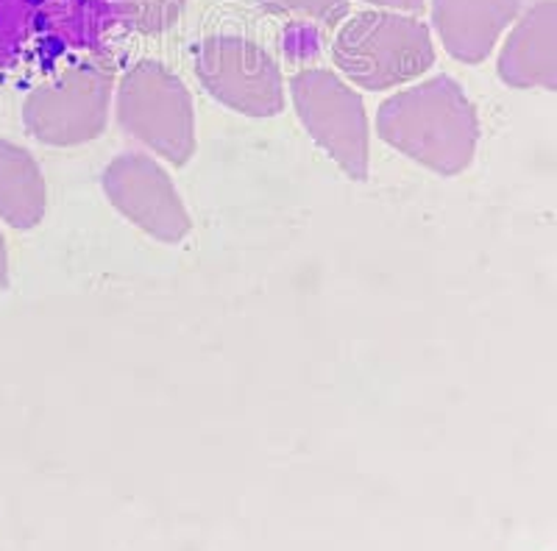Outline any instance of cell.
Instances as JSON below:
<instances>
[{"label":"cell","instance_id":"4","mask_svg":"<svg viewBox=\"0 0 557 551\" xmlns=\"http://www.w3.org/2000/svg\"><path fill=\"white\" fill-rule=\"evenodd\" d=\"M112 87L114 62L107 51L70 64L26 98L23 121L28 134L59 148L96 140L107 128Z\"/></svg>","mask_w":557,"mask_h":551},{"label":"cell","instance_id":"10","mask_svg":"<svg viewBox=\"0 0 557 551\" xmlns=\"http://www.w3.org/2000/svg\"><path fill=\"white\" fill-rule=\"evenodd\" d=\"M521 0H432V20L446 51L462 64L491 57Z\"/></svg>","mask_w":557,"mask_h":551},{"label":"cell","instance_id":"7","mask_svg":"<svg viewBox=\"0 0 557 551\" xmlns=\"http://www.w3.org/2000/svg\"><path fill=\"white\" fill-rule=\"evenodd\" d=\"M196 73L209 96L251 117H273L285 109V87L276 62L243 37H207L196 45Z\"/></svg>","mask_w":557,"mask_h":551},{"label":"cell","instance_id":"2","mask_svg":"<svg viewBox=\"0 0 557 551\" xmlns=\"http://www.w3.org/2000/svg\"><path fill=\"white\" fill-rule=\"evenodd\" d=\"M376 132L387 146L441 176L466 171L480 142L474 103L449 76L430 78L387 98L376 114Z\"/></svg>","mask_w":557,"mask_h":551},{"label":"cell","instance_id":"15","mask_svg":"<svg viewBox=\"0 0 557 551\" xmlns=\"http://www.w3.org/2000/svg\"><path fill=\"white\" fill-rule=\"evenodd\" d=\"M9 285V254H7V240L0 235V287Z\"/></svg>","mask_w":557,"mask_h":551},{"label":"cell","instance_id":"6","mask_svg":"<svg viewBox=\"0 0 557 551\" xmlns=\"http://www.w3.org/2000/svg\"><path fill=\"white\" fill-rule=\"evenodd\" d=\"M296 112L312 140L346 176H368V117L360 96L330 71H301L290 82Z\"/></svg>","mask_w":557,"mask_h":551},{"label":"cell","instance_id":"11","mask_svg":"<svg viewBox=\"0 0 557 551\" xmlns=\"http://www.w3.org/2000/svg\"><path fill=\"white\" fill-rule=\"evenodd\" d=\"M45 215V178L26 148L0 140V217L14 228H34Z\"/></svg>","mask_w":557,"mask_h":551},{"label":"cell","instance_id":"1","mask_svg":"<svg viewBox=\"0 0 557 551\" xmlns=\"http://www.w3.org/2000/svg\"><path fill=\"white\" fill-rule=\"evenodd\" d=\"M114 20L103 0H0V78L34 84L101 53Z\"/></svg>","mask_w":557,"mask_h":551},{"label":"cell","instance_id":"3","mask_svg":"<svg viewBox=\"0 0 557 551\" xmlns=\"http://www.w3.org/2000/svg\"><path fill=\"white\" fill-rule=\"evenodd\" d=\"M337 71L357 87L380 92L424 76L435 64L430 28L410 14L362 12L343 23L332 45Z\"/></svg>","mask_w":557,"mask_h":551},{"label":"cell","instance_id":"13","mask_svg":"<svg viewBox=\"0 0 557 551\" xmlns=\"http://www.w3.org/2000/svg\"><path fill=\"white\" fill-rule=\"evenodd\" d=\"M265 12L285 17L315 20L318 26L335 28L348 17V0H257Z\"/></svg>","mask_w":557,"mask_h":551},{"label":"cell","instance_id":"14","mask_svg":"<svg viewBox=\"0 0 557 551\" xmlns=\"http://www.w3.org/2000/svg\"><path fill=\"white\" fill-rule=\"evenodd\" d=\"M366 3L391 9V12H421L424 9V0H366Z\"/></svg>","mask_w":557,"mask_h":551},{"label":"cell","instance_id":"9","mask_svg":"<svg viewBox=\"0 0 557 551\" xmlns=\"http://www.w3.org/2000/svg\"><path fill=\"white\" fill-rule=\"evenodd\" d=\"M499 76L507 87L557 92V0H541L516 23L499 53Z\"/></svg>","mask_w":557,"mask_h":551},{"label":"cell","instance_id":"8","mask_svg":"<svg viewBox=\"0 0 557 551\" xmlns=\"http://www.w3.org/2000/svg\"><path fill=\"white\" fill-rule=\"evenodd\" d=\"M103 190L114 210L162 242H178L190 231V215L171 176L148 153H123L103 173Z\"/></svg>","mask_w":557,"mask_h":551},{"label":"cell","instance_id":"5","mask_svg":"<svg viewBox=\"0 0 557 551\" xmlns=\"http://www.w3.org/2000/svg\"><path fill=\"white\" fill-rule=\"evenodd\" d=\"M117 123L139 146L173 165L196 153V112L190 92L159 62L132 64L117 87Z\"/></svg>","mask_w":557,"mask_h":551},{"label":"cell","instance_id":"12","mask_svg":"<svg viewBox=\"0 0 557 551\" xmlns=\"http://www.w3.org/2000/svg\"><path fill=\"white\" fill-rule=\"evenodd\" d=\"M114 26L134 34H162L173 26L187 0H103Z\"/></svg>","mask_w":557,"mask_h":551}]
</instances>
